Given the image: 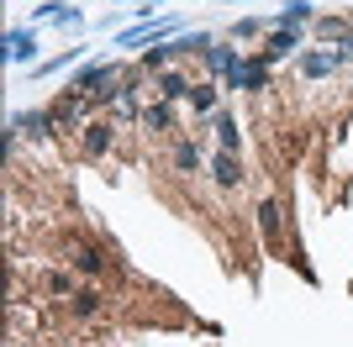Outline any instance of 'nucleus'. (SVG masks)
Instances as JSON below:
<instances>
[{"label":"nucleus","mask_w":353,"mask_h":347,"mask_svg":"<svg viewBox=\"0 0 353 347\" xmlns=\"http://www.w3.org/2000/svg\"><path fill=\"white\" fill-rule=\"evenodd\" d=\"M69 263L79 269V274H90V279H101L105 269H111L105 247H95V242H74V247H69Z\"/></svg>","instance_id":"f257e3e1"},{"label":"nucleus","mask_w":353,"mask_h":347,"mask_svg":"<svg viewBox=\"0 0 353 347\" xmlns=\"http://www.w3.org/2000/svg\"><path fill=\"white\" fill-rule=\"evenodd\" d=\"M69 311L79 321H95L105 311V295H101V289H74V295H69Z\"/></svg>","instance_id":"f03ea898"},{"label":"nucleus","mask_w":353,"mask_h":347,"mask_svg":"<svg viewBox=\"0 0 353 347\" xmlns=\"http://www.w3.org/2000/svg\"><path fill=\"white\" fill-rule=\"evenodd\" d=\"M111 132H117V127H105V121H95V127H85V153H90V158H101L105 147H111Z\"/></svg>","instance_id":"7ed1b4c3"},{"label":"nucleus","mask_w":353,"mask_h":347,"mask_svg":"<svg viewBox=\"0 0 353 347\" xmlns=\"http://www.w3.org/2000/svg\"><path fill=\"white\" fill-rule=\"evenodd\" d=\"M143 127H148V132H174V116H169V105H148V111H143Z\"/></svg>","instance_id":"20e7f679"},{"label":"nucleus","mask_w":353,"mask_h":347,"mask_svg":"<svg viewBox=\"0 0 353 347\" xmlns=\"http://www.w3.org/2000/svg\"><path fill=\"white\" fill-rule=\"evenodd\" d=\"M216 179H221V185H237V179H243V163H237V153H221V158H216Z\"/></svg>","instance_id":"39448f33"},{"label":"nucleus","mask_w":353,"mask_h":347,"mask_svg":"<svg viewBox=\"0 0 353 347\" xmlns=\"http://www.w3.org/2000/svg\"><path fill=\"white\" fill-rule=\"evenodd\" d=\"M190 90L195 85H185L179 74H163V79H159V95H163V101H179V95H190Z\"/></svg>","instance_id":"423d86ee"},{"label":"nucleus","mask_w":353,"mask_h":347,"mask_svg":"<svg viewBox=\"0 0 353 347\" xmlns=\"http://www.w3.org/2000/svg\"><path fill=\"white\" fill-rule=\"evenodd\" d=\"M21 127H27L32 137H48V127H53V111H32V116H21Z\"/></svg>","instance_id":"0eeeda50"},{"label":"nucleus","mask_w":353,"mask_h":347,"mask_svg":"<svg viewBox=\"0 0 353 347\" xmlns=\"http://www.w3.org/2000/svg\"><path fill=\"white\" fill-rule=\"evenodd\" d=\"M216 132H221V147H227V153H237V143H243V137H237V121H232V116H221Z\"/></svg>","instance_id":"6e6552de"},{"label":"nucleus","mask_w":353,"mask_h":347,"mask_svg":"<svg viewBox=\"0 0 353 347\" xmlns=\"http://www.w3.org/2000/svg\"><path fill=\"white\" fill-rule=\"evenodd\" d=\"M190 101H195V111H211V105H216V90H211V85H195Z\"/></svg>","instance_id":"1a4fd4ad"},{"label":"nucleus","mask_w":353,"mask_h":347,"mask_svg":"<svg viewBox=\"0 0 353 347\" xmlns=\"http://www.w3.org/2000/svg\"><path fill=\"white\" fill-rule=\"evenodd\" d=\"M174 163H179V169H185V174H190V169H201V153H195V147H190V143H179V153H174Z\"/></svg>","instance_id":"9d476101"},{"label":"nucleus","mask_w":353,"mask_h":347,"mask_svg":"<svg viewBox=\"0 0 353 347\" xmlns=\"http://www.w3.org/2000/svg\"><path fill=\"white\" fill-rule=\"evenodd\" d=\"M48 295H74V274H48Z\"/></svg>","instance_id":"9b49d317"},{"label":"nucleus","mask_w":353,"mask_h":347,"mask_svg":"<svg viewBox=\"0 0 353 347\" xmlns=\"http://www.w3.org/2000/svg\"><path fill=\"white\" fill-rule=\"evenodd\" d=\"M348 48H353V37H348Z\"/></svg>","instance_id":"f8f14e48"}]
</instances>
